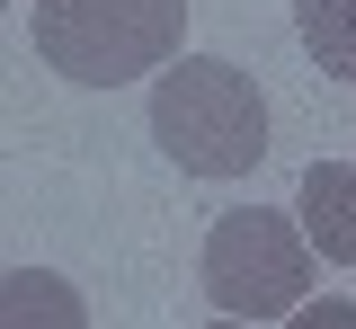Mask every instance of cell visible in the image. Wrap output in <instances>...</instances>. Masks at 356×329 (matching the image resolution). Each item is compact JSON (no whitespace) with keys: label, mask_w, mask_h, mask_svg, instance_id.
Returning a JSON list of instances; mask_svg holds the SVG:
<instances>
[{"label":"cell","mask_w":356,"mask_h":329,"mask_svg":"<svg viewBox=\"0 0 356 329\" xmlns=\"http://www.w3.org/2000/svg\"><path fill=\"white\" fill-rule=\"evenodd\" d=\"M152 142L187 178H250L267 160V98L222 53H178L152 81Z\"/></svg>","instance_id":"1"},{"label":"cell","mask_w":356,"mask_h":329,"mask_svg":"<svg viewBox=\"0 0 356 329\" xmlns=\"http://www.w3.org/2000/svg\"><path fill=\"white\" fill-rule=\"evenodd\" d=\"M187 0H36V53L81 90H125L178 62Z\"/></svg>","instance_id":"2"},{"label":"cell","mask_w":356,"mask_h":329,"mask_svg":"<svg viewBox=\"0 0 356 329\" xmlns=\"http://www.w3.org/2000/svg\"><path fill=\"white\" fill-rule=\"evenodd\" d=\"M196 276L214 294V312H232V321H285L312 294V240H303V223H285L267 205H241L205 232Z\"/></svg>","instance_id":"3"},{"label":"cell","mask_w":356,"mask_h":329,"mask_svg":"<svg viewBox=\"0 0 356 329\" xmlns=\"http://www.w3.org/2000/svg\"><path fill=\"white\" fill-rule=\"evenodd\" d=\"M294 214H303L312 258L356 267V160H312L303 187H294Z\"/></svg>","instance_id":"4"},{"label":"cell","mask_w":356,"mask_h":329,"mask_svg":"<svg viewBox=\"0 0 356 329\" xmlns=\"http://www.w3.org/2000/svg\"><path fill=\"white\" fill-rule=\"evenodd\" d=\"M0 329H89V303L54 267H9L0 276Z\"/></svg>","instance_id":"5"},{"label":"cell","mask_w":356,"mask_h":329,"mask_svg":"<svg viewBox=\"0 0 356 329\" xmlns=\"http://www.w3.org/2000/svg\"><path fill=\"white\" fill-rule=\"evenodd\" d=\"M294 36H303L321 81L356 90V0H294Z\"/></svg>","instance_id":"6"},{"label":"cell","mask_w":356,"mask_h":329,"mask_svg":"<svg viewBox=\"0 0 356 329\" xmlns=\"http://www.w3.org/2000/svg\"><path fill=\"white\" fill-rule=\"evenodd\" d=\"M285 329H356V303H339V294H330V303H294Z\"/></svg>","instance_id":"7"},{"label":"cell","mask_w":356,"mask_h":329,"mask_svg":"<svg viewBox=\"0 0 356 329\" xmlns=\"http://www.w3.org/2000/svg\"><path fill=\"white\" fill-rule=\"evenodd\" d=\"M214 329H259V321H232V312H222V321H214Z\"/></svg>","instance_id":"8"},{"label":"cell","mask_w":356,"mask_h":329,"mask_svg":"<svg viewBox=\"0 0 356 329\" xmlns=\"http://www.w3.org/2000/svg\"><path fill=\"white\" fill-rule=\"evenodd\" d=\"M0 9H9V0H0Z\"/></svg>","instance_id":"9"}]
</instances>
